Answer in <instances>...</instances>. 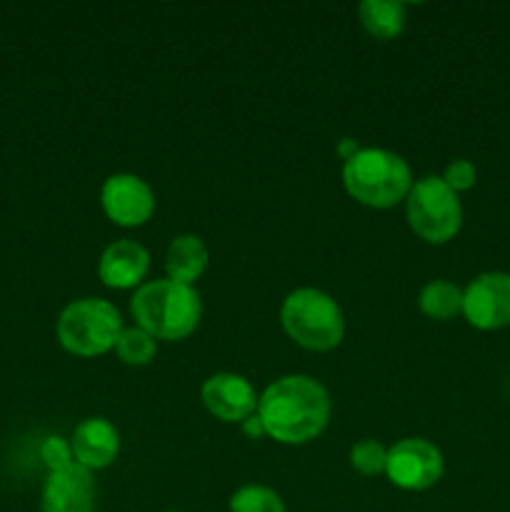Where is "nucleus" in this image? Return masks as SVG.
Segmentation results:
<instances>
[{
  "label": "nucleus",
  "instance_id": "1",
  "mask_svg": "<svg viewBox=\"0 0 510 512\" xmlns=\"http://www.w3.org/2000/svg\"><path fill=\"white\" fill-rule=\"evenodd\" d=\"M268 438L303 445L318 438L330 420V395L310 375H285L265 388L258 410Z\"/></svg>",
  "mask_w": 510,
  "mask_h": 512
},
{
  "label": "nucleus",
  "instance_id": "2",
  "mask_svg": "<svg viewBox=\"0 0 510 512\" xmlns=\"http://www.w3.org/2000/svg\"><path fill=\"white\" fill-rule=\"evenodd\" d=\"M130 313L138 328L155 340H183L198 328L203 303L193 285L165 278L140 285L130 300Z\"/></svg>",
  "mask_w": 510,
  "mask_h": 512
},
{
  "label": "nucleus",
  "instance_id": "3",
  "mask_svg": "<svg viewBox=\"0 0 510 512\" xmlns=\"http://www.w3.org/2000/svg\"><path fill=\"white\" fill-rule=\"evenodd\" d=\"M345 190L368 208H393L413 188L410 168L398 153L385 148H360L343 165Z\"/></svg>",
  "mask_w": 510,
  "mask_h": 512
},
{
  "label": "nucleus",
  "instance_id": "4",
  "mask_svg": "<svg viewBox=\"0 0 510 512\" xmlns=\"http://www.w3.org/2000/svg\"><path fill=\"white\" fill-rule=\"evenodd\" d=\"M280 323L295 343L315 353H328L338 348L345 335V318L340 305L328 293L315 288L293 290L283 300Z\"/></svg>",
  "mask_w": 510,
  "mask_h": 512
},
{
  "label": "nucleus",
  "instance_id": "5",
  "mask_svg": "<svg viewBox=\"0 0 510 512\" xmlns=\"http://www.w3.org/2000/svg\"><path fill=\"white\" fill-rule=\"evenodd\" d=\"M123 330L118 308L103 298H80L65 305L55 335L68 353L80 358H95L115 348Z\"/></svg>",
  "mask_w": 510,
  "mask_h": 512
},
{
  "label": "nucleus",
  "instance_id": "6",
  "mask_svg": "<svg viewBox=\"0 0 510 512\" xmlns=\"http://www.w3.org/2000/svg\"><path fill=\"white\" fill-rule=\"evenodd\" d=\"M405 213L415 235L433 245L448 243L463 225V205L458 193L440 175H428L413 183L405 198Z\"/></svg>",
  "mask_w": 510,
  "mask_h": 512
},
{
  "label": "nucleus",
  "instance_id": "7",
  "mask_svg": "<svg viewBox=\"0 0 510 512\" xmlns=\"http://www.w3.org/2000/svg\"><path fill=\"white\" fill-rule=\"evenodd\" d=\"M443 453L423 438H405L388 450L385 475L400 490H428L443 478Z\"/></svg>",
  "mask_w": 510,
  "mask_h": 512
},
{
  "label": "nucleus",
  "instance_id": "8",
  "mask_svg": "<svg viewBox=\"0 0 510 512\" xmlns=\"http://www.w3.org/2000/svg\"><path fill=\"white\" fill-rule=\"evenodd\" d=\"M463 315L478 330L510 325V273L490 270L470 280L463 290Z\"/></svg>",
  "mask_w": 510,
  "mask_h": 512
},
{
  "label": "nucleus",
  "instance_id": "9",
  "mask_svg": "<svg viewBox=\"0 0 510 512\" xmlns=\"http://www.w3.org/2000/svg\"><path fill=\"white\" fill-rule=\"evenodd\" d=\"M100 205L113 223L138 228L148 223L155 210V193L143 178L130 173L110 175L100 190Z\"/></svg>",
  "mask_w": 510,
  "mask_h": 512
},
{
  "label": "nucleus",
  "instance_id": "10",
  "mask_svg": "<svg viewBox=\"0 0 510 512\" xmlns=\"http://www.w3.org/2000/svg\"><path fill=\"white\" fill-rule=\"evenodd\" d=\"M203 405L225 423H243L248 415L258 410L260 395L250 385L248 378L238 373H215L210 375L200 390Z\"/></svg>",
  "mask_w": 510,
  "mask_h": 512
},
{
  "label": "nucleus",
  "instance_id": "11",
  "mask_svg": "<svg viewBox=\"0 0 510 512\" xmlns=\"http://www.w3.org/2000/svg\"><path fill=\"white\" fill-rule=\"evenodd\" d=\"M95 508V483L90 470L78 463L63 470L48 473L40 495L43 512H93Z\"/></svg>",
  "mask_w": 510,
  "mask_h": 512
},
{
  "label": "nucleus",
  "instance_id": "12",
  "mask_svg": "<svg viewBox=\"0 0 510 512\" xmlns=\"http://www.w3.org/2000/svg\"><path fill=\"white\" fill-rule=\"evenodd\" d=\"M73 458L85 470H103L118 458L120 435L105 418H88L73 430L70 438Z\"/></svg>",
  "mask_w": 510,
  "mask_h": 512
},
{
  "label": "nucleus",
  "instance_id": "13",
  "mask_svg": "<svg viewBox=\"0 0 510 512\" xmlns=\"http://www.w3.org/2000/svg\"><path fill=\"white\" fill-rule=\"evenodd\" d=\"M150 268V255L135 240H115L103 250L98 263V275L108 288L125 290L140 285Z\"/></svg>",
  "mask_w": 510,
  "mask_h": 512
},
{
  "label": "nucleus",
  "instance_id": "14",
  "mask_svg": "<svg viewBox=\"0 0 510 512\" xmlns=\"http://www.w3.org/2000/svg\"><path fill=\"white\" fill-rule=\"evenodd\" d=\"M208 268V248L198 235H178L170 243L168 255H165V270L168 280L175 283L193 285Z\"/></svg>",
  "mask_w": 510,
  "mask_h": 512
},
{
  "label": "nucleus",
  "instance_id": "15",
  "mask_svg": "<svg viewBox=\"0 0 510 512\" xmlns=\"http://www.w3.org/2000/svg\"><path fill=\"white\" fill-rule=\"evenodd\" d=\"M358 13L365 30L380 40L395 38L405 28V5L398 0H363Z\"/></svg>",
  "mask_w": 510,
  "mask_h": 512
},
{
  "label": "nucleus",
  "instance_id": "16",
  "mask_svg": "<svg viewBox=\"0 0 510 512\" xmlns=\"http://www.w3.org/2000/svg\"><path fill=\"white\" fill-rule=\"evenodd\" d=\"M418 305L428 318L450 320L463 313V290L450 280H430L418 295Z\"/></svg>",
  "mask_w": 510,
  "mask_h": 512
},
{
  "label": "nucleus",
  "instance_id": "17",
  "mask_svg": "<svg viewBox=\"0 0 510 512\" xmlns=\"http://www.w3.org/2000/svg\"><path fill=\"white\" fill-rule=\"evenodd\" d=\"M155 338L150 333H145L143 328H123L118 335V343H115V353L123 363L128 365H148L155 358Z\"/></svg>",
  "mask_w": 510,
  "mask_h": 512
},
{
  "label": "nucleus",
  "instance_id": "18",
  "mask_svg": "<svg viewBox=\"0 0 510 512\" xmlns=\"http://www.w3.org/2000/svg\"><path fill=\"white\" fill-rule=\"evenodd\" d=\"M230 512H285V503L265 485H245L230 498Z\"/></svg>",
  "mask_w": 510,
  "mask_h": 512
},
{
  "label": "nucleus",
  "instance_id": "19",
  "mask_svg": "<svg viewBox=\"0 0 510 512\" xmlns=\"http://www.w3.org/2000/svg\"><path fill=\"white\" fill-rule=\"evenodd\" d=\"M350 465L360 475H380L388 465V448L378 440H360L350 448Z\"/></svg>",
  "mask_w": 510,
  "mask_h": 512
},
{
  "label": "nucleus",
  "instance_id": "20",
  "mask_svg": "<svg viewBox=\"0 0 510 512\" xmlns=\"http://www.w3.org/2000/svg\"><path fill=\"white\" fill-rule=\"evenodd\" d=\"M40 460H43L45 468H48L50 473H53V470H63L75 463L73 448H70L68 440L60 438V435H50V438H45L43 443H40Z\"/></svg>",
  "mask_w": 510,
  "mask_h": 512
},
{
  "label": "nucleus",
  "instance_id": "21",
  "mask_svg": "<svg viewBox=\"0 0 510 512\" xmlns=\"http://www.w3.org/2000/svg\"><path fill=\"white\" fill-rule=\"evenodd\" d=\"M440 178H443L445 183L455 190V193H463V190H470L475 185L478 170H475V165L470 163V160L460 158V160H453V163L445 168V173L440 175Z\"/></svg>",
  "mask_w": 510,
  "mask_h": 512
},
{
  "label": "nucleus",
  "instance_id": "22",
  "mask_svg": "<svg viewBox=\"0 0 510 512\" xmlns=\"http://www.w3.org/2000/svg\"><path fill=\"white\" fill-rule=\"evenodd\" d=\"M240 428H243V433L248 435V438H253V440L255 438H268V433H265V425H263V420H260L258 413L248 415V418L240 423Z\"/></svg>",
  "mask_w": 510,
  "mask_h": 512
},
{
  "label": "nucleus",
  "instance_id": "23",
  "mask_svg": "<svg viewBox=\"0 0 510 512\" xmlns=\"http://www.w3.org/2000/svg\"><path fill=\"white\" fill-rule=\"evenodd\" d=\"M358 150H360L358 143H355L353 138H343V140H340V145H338V155L345 160V163H348V160L353 158V155L358 153Z\"/></svg>",
  "mask_w": 510,
  "mask_h": 512
}]
</instances>
